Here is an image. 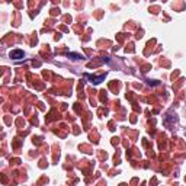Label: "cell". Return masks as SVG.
<instances>
[{
    "mask_svg": "<svg viewBox=\"0 0 186 186\" xmlns=\"http://www.w3.org/2000/svg\"><path fill=\"white\" fill-rule=\"evenodd\" d=\"M23 51L22 50H13L12 52H10V58H13V60H21V58H23Z\"/></svg>",
    "mask_w": 186,
    "mask_h": 186,
    "instance_id": "obj_2",
    "label": "cell"
},
{
    "mask_svg": "<svg viewBox=\"0 0 186 186\" xmlns=\"http://www.w3.org/2000/svg\"><path fill=\"white\" fill-rule=\"evenodd\" d=\"M86 77H87V79H90V80H92V83L93 85H99V83H100V81H103L105 80V76H103V74H102V76H90V74H86Z\"/></svg>",
    "mask_w": 186,
    "mask_h": 186,
    "instance_id": "obj_1",
    "label": "cell"
},
{
    "mask_svg": "<svg viewBox=\"0 0 186 186\" xmlns=\"http://www.w3.org/2000/svg\"><path fill=\"white\" fill-rule=\"evenodd\" d=\"M68 58H73V60H80V58H83L81 55H79V54H74V52H70L68 54Z\"/></svg>",
    "mask_w": 186,
    "mask_h": 186,
    "instance_id": "obj_3",
    "label": "cell"
}]
</instances>
